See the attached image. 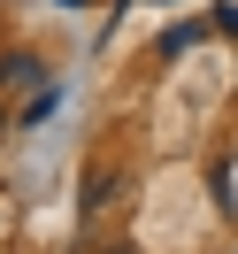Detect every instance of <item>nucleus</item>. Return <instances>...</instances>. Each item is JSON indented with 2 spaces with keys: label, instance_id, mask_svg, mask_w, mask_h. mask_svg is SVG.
<instances>
[{
  "label": "nucleus",
  "instance_id": "f257e3e1",
  "mask_svg": "<svg viewBox=\"0 0 238 254\" xmlns=\"http://www.w3.org/2000/svg\"><path fill=\"white\" fill-rule=\"evenodd\" d=\"M115 185H123V170H115V162H93V170H85V192H77V216L100 223V216H108V200H115Z\"/></svg>",
  "mask_w": 238,
  "mask_h": 254
},
{
  "label": "nucleus",
  "instance_id": "7ed1b4c3",
  "mask_svg": "<svg viewBox=\"0 0 238 254\" xmlns=\"http://www.w3.org/2000/svg\"><path fill=\"white\" fill-rule=\"evenodd\" d=\"M100 254H131V247H123V239H115V247H100Z\"/></svg>",
  "mask_w": 238,
  "mask_h": 254
},
{
  "label": "nucleus",
  "instance_id": "f03ea898",
  "mask_svg": "<svg viewBox=\"0 0 238 254\" xmlns=\"http://www.w3.org/2000/svg\"><path fill=\"white\" fill-rule=\"evenodd\" d=\"M0 85H8V93H31V85H39V62H23V54H16V62L0 69Z\"/></svg>",
  "mask_w": 238,
  "mask_h": 254
}]
</instances>
